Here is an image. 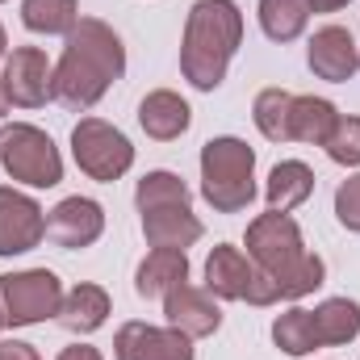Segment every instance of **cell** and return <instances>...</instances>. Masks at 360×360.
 <instances>
[{
    "label": "cell",
    "instance_id": "obj_9",
    "mask_svg": "<svg viewBox=\"0 0 360 360\" xmlns=\"http://www.w3.org/2000/svg\"><path fill=\"white\" fill-rule=\"evenodd\" d=\"M4 92L13 105L21 109H38L46 101H55V68L38 46H17L4 59Z\"/></svg>",
    "mask_w": 360,
    "mask_h": 360
},
{
    "label": "cell",
    "instance_id": "obj_6",
    "mask_svg": "<svg viewBox=\"0 0 360 360\" xmlns=\"http://www.w3.org/2000/svg\"><path fill=\"white\" fill-rule=\"evenodd\" d=\"M72 155H76L80 172H89V176L101 180V184L122 180L130 172V164H134L130 139H126L117 126L101 122V117H80V122H76V130H72Z\"/></svg>",
    "mask_w": 360,
    "mask_h": 360
},
{
    "label": "cell",
    "instance_id": "obj_34",
    "mask_svg": "<svg viewBox=\"0 0 360 360\" xmlns=\"http://www.w3.org/2000/svg\"><path fill=\"white\" fill-rule=\"evenodd\" d=\"M0 327H4V310H0Z\"/></svg>",
    "mask_w": 360,
    "mask_h": 360
},
{
    "label": "cell",
    "instance_id": "obj_16",
    "mask_svg": "<svg viewBox=\"0 0 360 360\" xmlns=\"http://www.w3.org/2000/svg\"><path fill=\"white\" fill-rule=\"evenodd\" d=\"M143 235L151 248H168V252H184L201 239V222L188 205H168V210H147L143 214Z\"/></svg>",
    "mask_w": 360,
    "mask_h": 360
},
{
    "label": "cell",
    "instance_id": "obj_27",
    "mask_svg": "<svg viewBox=\"0 0 360 360\" xmlns=\"http://www.w3.org/2000/svg\"><path fill=\"white\" fill-rule=\"evenodd\" d=\"M327 155L344 168H360V117H340L331 139H327Z\"/></svg>",
    "mask_w": 360,
    "mask_h": 360
},
{
    "label": "cell",
    "instance_id": "obj_25",
    "mask_svg": "<svg viewBox=\"0 0 360 360\" xmlns=\"http://www.w3.org/2000/svg\"><path fill=\"white\" fill-rule=\"evenodd\" d=\"M134 205H139V214L168 210V205H188V184L176 172H147L134 188Z\"/></svg>",
    "mask_w": 360,
    "mask_h": 360
},
{
    "label": "cell",
    "instance_id": "obj_5",
    "mask_svg": "<svg viewBox=\"0 0 360 360\" xmlns=\"http://www.w3.org/2000/svg\"><path fill=\"white\" fill-rule=\"evenodd\" d=\"M0 164L4 172L30 188H55L63 180V155L46 130L30 122H13L0 130Z\"/></svg>",
    "mask_w": 360,
    "mask_h": 360
},
{
    "label": "cell",
    "instance_id": "obj_10",
    "mask_svg": "<svg viewBox=\"0 0 360 360\" xmlns=\"http://www.w3.org/2000/svg\"><path fill=\"white\" fill-rule=\"evenodd\" d=\"M46 239V214L34 197L0 184V256L34 252Z\"/></svg>",
    "mask_w": 360,
    "mask_h": 360
},
{
    "label": "cell",
    "instance_id": "obj_33",
    "mask_svg": "<svg viewBox=\"0 0 360 360\" xmlns=\"http://www.w3.org/2000/svg\"><path fill=\"white\" fill-rule=\"evenodd\" d=\"M8 51V38H4V25H0V55Z\"/></svg>",
    "mask_w": 360,
    "mask_h": 360
},
{
    "label": "cell",
    "instance_id": "obj_30",
    "mask_svg": "<svg viewBox=\"0 0 360 360\" xmlns=\"http://www.w3.org/2000/svg\"><path fill=\"white\" fill-rule=\"evenodd\" d=\"M59 360H105V356H101L92 344H72V348H63V352H59Z\"/></svg>",
    "mask_w": 360,
    "mask_h": 360
},
{
    "label": "cell",
    "instance_id": "obj_11",
    "mask_svg": "<svg viewBox=\"0 0 360 360\" xmlns=\"http://www.w3.org/2000/svg\"><path fill=\"white\" fill-rule=\"evenodd\" d=\"M101 231H105V210L92 197H63L46 218V239L63 252L92 248L101 239Z\"/></svg>",
    "mask_w": 360,
    "mask_h": 360
},
{
    "label": "cell",
    "instance_id": "obj_13",
    "mask_svg": "<svg viewBox=\"0 0 360 360\" xmlns=\"http://www.w3.org/2000/svg\"><path fill=\"white\" fill-rule=\"evenodd\" d=\"M164 319H168V327L184 331L188 340H205L222 327V310L214 306L210 289H193L188 281H180L176 289L164 293Z\"/></svg>",
    "mask_w": 360,
    "mask_h": 360
},
{
    "label": "cell",
    "instance_id": "obj_18",
    "mask_svg": "<svg viewBox=\"0 0 360 360\" xmlns=\"http://www.w3.org/2000/svg\"><path fill=\"white\" fill-rule=\"evenodd\" d=\"M72 335H92L96 327H105L109 319V293L101 285H76L63 293V306L55 314Z\"/></svg>",
    "mask_w": 360,
    "mask_h": 360
},
{
    "label": "cell",
    "instance_id": "obj_20",
    "mask_svg": "<svg viewBox=\"0 0 360 360\" xmlns=\"http://www.w3.org/2000/svg\"><path fill=\"white\" fill-rule=\"evenodd\" d=\"M314 314V331H319V344L323 348H340V344H352L360 335V306L352 297H327Z\"/></svg>",
    "mask_w": 360,
    "mask_h": 360
},
{
    "label": "cell",
    "instance_id": "obj_14",
    "mask_svg": "<svg viewBox=\"0 0 360 360\" xmlns=\"http://www.w3.org/2000/svg\"><path fill=\"white\" fill-rule=\"evenodd\" d=\"M306 63L319 80H331V84H344L352 80L360 68V46L352 42V34L344 25H323L314 38H310V51H306Z\"/></svg>",
    "mask_w": 360,
    "mask_h": 360
},
{
    "label": "cell",
    "instance_id": "obj_1",
    "mask_svg": "<svg viewBox=\"0 0 360 360\" xmlns=\"http://www.w3.org/2000/svg\"><path fill=\"white\" fill-rule=\"evenodd\" d=\"M122 72H126V46L113 34V25L80 17L55 63V96L68 109H92L113 89V80H122Z\"/></svg>",
    "mask_w": 360,
    "mask_h": 360
},
{
    "label": "cell",
    "instance_id": "obj_21",
    "mask_svg": "<svg viewBox=\"0 0 360 360\" xmlns=\"http://www.w3.org/2000/svg\"><path fill=\"white\" fill-rule=\"evenodd\" d=\"M264 193H269V210L289 214V210H297L314 193V172L302 160H285V164H276L269 172V188Z\"/></svg>",
    "mask_w": 360,
    "mask_h": 360
},
{
    "label": "cell",
    "instance_id": "obj_8",
    "mask_svg": "<svg viewBox=\"0 0 360 360\" xmlns=\"http://www.w3.org/2000/svg\"><path fill=\"white\" fill-rule=\"evenodd\" d=\"M205 289L214 297L248 302V306H272L276 302V289L269 285V276L256 269L239 248H231V243L210 252V260H205Z\"/></svg>",
    "mask_w": 360,
    "mask_h": 360
},
{
    "label": "cell",
    "instance_id": "obj_31",
    "mask_svg": "<svg viewBox=\"0 0 360 360\" xmlns=\"http://www.w3.org/2000/svg\"><path fill=\"white\" fill-rule=\"evenodd\" d=\"M310 4V13H340L344 4H352V0H306Z\"/></svg>",
    "mask_w": 360,
    "mask_h": 360
},
{
    "label": "cell",
    "instance_id": "obj_29",
    "mask_svg": "<svg viewBox=\"0 0 360 360\" xmlns=\"http://www.w3.org/2000/svg\"><path fill=\"white\" fill-rule=\"evenodd\" d=\"M0 360H42L34 344H21V340H0Z\"/></svg>",
    "mask_w": 360,
    "mask_h": 360
},
{
    "label": "cell",
    "instance_id": "obj_12",
    "mask_svg": "<svg viewBox=\"0 0 360 360\" xmlns=\"http://www.w3.org/2000/svg\"><path fill=\"white\" fill-rule=\"evenodd\" d=\"M117 360H193V340L176 327H151V323H126L113 335Z\"/></svg>",
    "mask_w": 360,
    "mask_h": 360
},
{
    "label": "cell",
    "instance_id": "obj_23",
    "mask_svg": "<svg viewBox=\"0 0 360 360\" xmlns=\"http://www.w3.org/2000/svg\"><path fill=\"white\" fill-rule=\"evenodd\" d=\"M272 340H276V348H281L285 356H306V352L323 348V344H319V331H314V314L302 310V306L276 314V323H272Z\"/></svg>",
    "mask_w": 360,
    "mask_h": 360
},
{
    "label": "cell",
    "instance_id": "obj_17",
    "mask_svg": "<svg viewBox=\"0 0 360 360\" xmlns=\"http://www.w3.org/2000/svg\"><path fill=\"white\" fill-rule=\"evenodd\" d=\"M335 122H340V113H335L331 101H323V96H293V105H289V143L327 147Z\"/></svg>",
    "mask_w": 360,
    "mask_h": 360
},
{
    "label": "cell",
    "instance_id": "obj_24",
    "mask_svg": "<svg viewBox=\"0 0 360 360\" xmlns=\"http://www.w3.org/2000/svg\"><path fill=\"white\" fill-rule=\"evenodd\" d=\"M310 21L306 0H260V25L272 42H293Z\"/></svg>",
    "mask_w": 360,
    "mask_h": 360
},
{
    "label": "cell",
    "instance_id": "obj_4",
    "mask_svg": "<svg viewBox=\"0 0 360 360\" xmlns=\"http://www.w3.org/2000/svg\"><path fill=\"white\" fill-rule=\"evenodd\" d=\"M201 197L218 214H239L256 197V151L243 139H210L201 147Z\"/></svg>",
    "mask_w": 360,
    "mask_h": 360
},
{
    "label": "cell",
    "instance_id": "obj_28",
    "mask_svg": "<svg viewBox=\"0 0 360 360\" xmlns=\"http://www.w3.org/2000/svg\"><path fill=\"white\" fill-rule=\"evenodd\" d=\"M335 218H340L344 231L360 235V176H348L335 188Z\"/></svg>",
    "mask_w": 360,
    "mask_h": 360
},
{
    "label": "cell",
    "instance_id": "obj_7",
    "mask_svg": "<svg viewBox=\"0 0 360 360\" xmlns=\"http://www.w3.org/2000/svg\"><path fill=\"white\" fill-rule=\"evenodd\" d=\"M63 306V285L51 269H25L0 276V310L4 327H34Z\"/></svg>",
    "mask_w": 360,
    "mask_h": 360
},
{
    "label": "cell",
    "instance_id": "obj_15",
    "mask_svg": "<svg viewBox=\"0 0 360 360\" xmlns=\"http://www.w3.org/2000/svg\"><path fill=\"white\" fill-rule=\"evenodd\" d=\"M188 122H193V109H188V101L176 96L172 89L147 92L143 105H139V126H143L147 139H155V143H172V139H180V134L188 130Z\"/></svg>",
    "mask_w": 360,
    "mask_h": 360
},
{
    "label": "cell",
    "instance_id": "obj_32",
    "mask_svg": "<svg viewBox=\"0 0 360 360\" xmlns=\"http://www.w3.org/2000/svg\"><path fill=\"white\" fill-rule=\"evenodd\" d=\"M13 109V101H8V92H4V76H0V113H8Z\"/></svg>",
    "mask_w": 360,
    "mask_h": 360
},
{
    "label": "cell",
    "instance_id": "obj_19",
    "mask_svg": "<svg viewBox=\"0 0 360 360\" xmlns=\"http://www.w3.org/2000/svg\"><path fill=\"white\" fill-rule=\"evenodd\" d=\"M180 281H188V256L184 252H168V248H151V256L134 272L139 297H164L168 289H176Z\"/></svg>",
    "mask_w": 360,
    "mask_h": 360
},
{
    "label": "cell",
    "instance_id": "obj_26",
    "mask_svg": "<svg viewBox=\"0 0 360 360\" xmlns=\"http://www.w3.org/2000/svg\"><path fill=\"white\" fill-rule=\"evenodd\" d=\"M289 105H293V92L285 89H264L256 96L252 117L269 143H289Z\"/></svg>",
    "mask_w": 360,
    "mask_h": 360
},
{
    "label": "cell",
    "instance_id": "obj_22",
    "mask_svg": "<svg viewBox=\"0 0 360 360\" xmlns=\"http://www.w3.org/2000/svg\"><path fill=\"white\" fill-rule=\"evenodd\" d=\"M21 21L34 34H72L80 25V4L76 0H21Z\"/></svg>",
    "mask_w": 360,
    "mask_h": 360
},
{
    "label": "cell",
    "instance_id": "obj_2",
    "mask_svg": "<svg viewBox=\"0 0 360 360\" xmlns=\"http://www.w3.org/2000/svg\"><path fill=\"white\" fill-rule=\"evenodd\" d=\"M248 260L269 276V285L276 289V302H297L306 293H314L323 285V260L314 252H306L302 243V231L289 214H260L252 226H248Z\"/></svg>",
    "mask_w": 360,
    "mask_h": 360
},
{
    "label": "cell",
    "instance_id": "obj_3",
    "mask_svg": "<svg viewBox=\"0 0 360 360\" xmlns=\"http://www.w3.org/2000/svg\"><path fill=\"white\" fill-rule=\"evenodd\" d=\"M243 42V13L235 0H197L184 21L180 72L193 89L214 92L226 80V68Z\"/></svg>",
    "mask_w": 360,
    "mask_h": 360
}]
</instances>
